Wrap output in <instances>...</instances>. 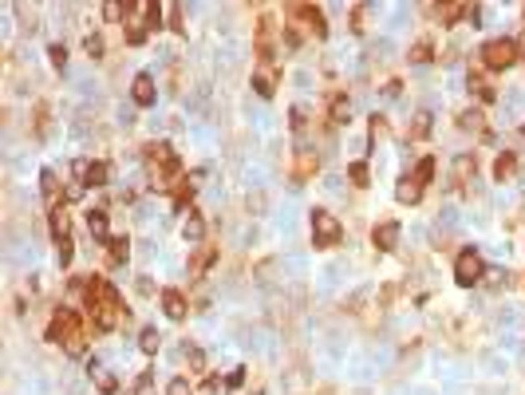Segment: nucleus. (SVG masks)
I'll return each mask as SVG.
<instances>
[{
    "label": "nucleus",
    "mask_w": 525,
    "mask_h": 395,
    "mask_svg": "<svg viewBox=\"0 0 525 395\" xmlns=\"http://www.w3.org/2000/svg\"><path fill=\"white\" fill-rule=\"evenodd\" d=\"M48 340L51 344H63L68 356H83L87 352V332H83V320H79L76 309H56L48 324Z\"/></svg>",
    "instance_id": "f257e3e1"
},
{
    "label": "nucleus",
    "mask_w": 525,
    "mask_h": 395,
    "mask_svg": "<svg viewBox=\"0 0 525 395\" xmlns=\"http://www.w3.org/2000/svg\"><path fill=\"white\" fill-rule=\"evenodd\" d=\"M482 63L490 71H506V68H514L521 56H517V40H506V36H498V40H486L482 43Z\"/></svg>",
    "instance_id": "f03ea898"
},
{
    "label": "nucleus",
    "mask_w": 525,
    "mask_h": 395,
    "mask_svg": "<svg viewBox=\"0 0 525 395\" xmlns=\"http://www.w3.org/2000/svg\"><path fill=\"white\" fill-rule=\"evenodd\" d=\"M340 237H344L340 217L328 214V210H312V245L316 250H332V245H340Z\"/></svg>",
    "instance_id": "7ed1b4c3"
},
{
    "label": "nucleus",
    "mask_w": 525,
    "mask_h": 395,
    "mask_svg": "<svg viewBox=\"0 0 525 395\" xmlns=\"http://www.w3.org/2000/svg\"><path fill=\"white\" fill-rule=\"evenodd\" d=\"M71 178L87 190H99L111 182V166L103 158H79V163H71Z\"/></svg>",
    "instance_id": "20e7f679"
},
{
    "label": "nucleus",
    "mask_w": 525,
    "mask_h": 395,
    "mask_svg": "<svg viewBox=\"0 0 525 395\" xmlns=\"http://www.w3.org/2000/svg\"><path fill=\"white\" fill-rule=\"evenodd\" d=\"M482 277H486V265H482V257H478L474 250H462L454 257V281L462 284V289H474V284H482Z\"/></svg>",
    "instance_id": "39448f33"
},
{
    "label": "nucleus",
    "mask_w": 525,
    "mask_h": 395,
    "mask_svg": "<svg viewBox=\"0 0 525 395\" xmlns=\"http://www.w3.org/2000/svg\"><path fill=\"white\" fill-rule=\"evenodd\" d=\"M288 20L297 28H305V32H316V36H328V20H324V12L316 9V4H288Z\"/></svg>",
    "instance_id": "423d86ee"
},
{
    "label": "nucleus",
    "mask_w": 525,
    "mask_h": 395,
    "mask_svg": "<svg viewBox=\"0 0 525 395\" xmlns=\"http://www.w3.org/2000/svg\"><path fill=\"white\" fill-rule=\"evenodd\" d=\"M257 56H261V63L277 60V20H272L269 12L257 20Z\"/></svg>",
    "instance_id": "0eeeda50"
},
{
    "label": "nucleus",
    "mask_w": 525,
    "mask_h": 395,
    "mask_svg": "<svg viewBox=\"0 0 525 395\" xmlns=\"http://www.w3.org/2000/svg\"><path fill=\"white\" fill-rule=\"evenodd\" d=\"M131 99H135L138 107H151L154 99H158V87H154L151 71H138V76H135V83H131Z\"/></svg>",
    "instance_id": "6e6552de"
},
{
    "label": "nucleus",
    "mask_w": 525,
    "mask_h": 395,
    "mask_svg": "<svg viewBox=\"0 0 525 395\" xmlns=\"http://www.w3.org/2000/svg\"><path fill=\"white\" fill-rule=\"evenodd\" d=\"M253 91L261 95V99H269V95L277 91V63H257L253 68Z\"/></svg>",
    "instance_id": "1a4fd4ad"
},
{
    "label": "nucleus",
    "mask_w": 525,
    "mask_h": 395,
    "mask_svg": "<svg viewBox=\"0 0 525 395\" xmlns=\"http://www.w3.org/2000/svg\"><path fill=\"white\" fill-rule=\"evenodd\" d=\"M48 230H51V241H56V245L71 237V217H68V206L48 210Z\"/></svg>",
    "instance_id": "9d476101"
},
{
    "label": "nucleus",
    "mask_w": 525,
    "mask_h": 395,
    "mask_svg": "<svg viewBox=\"0 0 525 395\" xmlns=\"http://www.w3.org/2000/svg\"><path fill=\"white\" fill-rule=\"evenodd\" d=\"M162 312H166L170 320H186V312H190V304H186V297H182L178 289H162Z\"/></svg>",
    "instance_id": "9b49d317"
},
{
    "label": "nucleus",
    "mask_w": 525,
    "mask_h": 395,
    "mask_svg": "<svg viewBox=\"0 0 525 395\" xmlns=\"http://www.w3.org/2000/svg\"><path fill=\"white\" fill-rule=\"evenodd\" d=\"M40 194H44V202H48V210L63 206V190H60L56 170H40Z\"/></svg>",
    "instance_id": "f8f14e48"
},
{
    "label": "nucleus",
    "mask_w": 525,
    "mask_h": 395,
    "mask_svg": "<svg viewBox=\"0 0 525 395\" xmlns=\"http://www.w3.org/2000/svg\"><path fill=\"white\" fill-rule=\"evenodd\" d=\"M372 245H375V250H383V253L395 250V245H399V222H379V225H375V230H372Z\"/></svg>",
    "instance_id": "ddd939ff"
},
{
    "label": "nucleus",
    "mask_w": 525,
    "mask_h": 395,
    "mask_svg": "<svg viewBox=\"0 0 525 395\" xmlns=\"http://www.w3.org/2000/svg\"><path fill=\"white\" fill-rule=\"evenodd\" d=\"M423 182L415 178V174H403V178H399V186H395V198L399 202H403V206H415L419 198H423Z\"/></svg>",
    "instance_id": "4468645a"
},
{
    "label": "nucleus",
    "mask_w": 525,
    "mask_h": 395,
    "mask_svg": "<svg viewBox=\"0 0 525 395\" xmlns=\"http://www.w3.org/2000/svg\"><path fill=\"white\" fill-rule=\"evenodd\" d=\"M431 12L442 20V24H458V20L470 16V4H462V0H450V4H431Z\"/></svg>",
    "instance_id": "2eb2a0df"
},
{
    "label": "nucleus",
    "mask_w": 525,
    "mask_h": 395,
    "mask_svg": "<svg viewBox=\"0 0 525 395\" xmlns=\"http://www.w3.org/2000/svg\"><path fill=\"white\" fill-rule=\"evenodd\" d=\"M146 36H151V20L127 12V43H131V48H138V43H146Z\"/></svg>",
    "instance_id": "dca6fc26"
},
{
    "label": "nucleus",
    "mask_w": 525,
    "mask_h": 395,
    "mask_svg": "<svg viewBox=\"0 0 525 395\" xmlns=\"http://www.w3.org/2000/svg\"><path fill=\"white\" fill-rule=\"evenodd\" d=\"M213 261H218V250H213V245H198L194 261H190V281H198V277H202Z\"/></svg>",
    "instance_id": "f3484780"
},
{
    "label": "nucleus",
    "mask_w": 525,
    "mask_h": 395,
    "mask_svg": "<svg viewBox=\"0 0 525 395\" xmlns=\"http://www.w3.org/2000/svg\"><path fill=\"white\" fill-rule=\"evenodd\" d=\"M182 237H186L190 245H202V241H205V217L198 214V210H190L186 225H182Z\"/></svg>",
    "instance_id": "a211bd4d"
},
{
    "label": "nucleus",
    "mask_w": 525,
    "mask_h": 395,
    "mask_svg": "<svg viewBox=\"0 0 525 395\" xmlns=\"http://www.w3.org/2000/svg\"><path fill=\"white\" fill-rule=\"evenodd\" d=\"M316 170H320V158H316V150H297V166H292V174L305 182V178H312Z\"/></svg>",
    "instance_id": "6ab92c4d"
},
{
    "label": "nucleus",
    "mask_w": 525,
    "mask_h": 395,
    "mask_svg": "<svg viewBox=\"0 0 525 395\" xmlns=\"http://www.w3.org/2000/svg\"><path fill=\"white\" fill-rule=\"evenodd\" d=\"M470 91L478 95V99H482V103H494V99H498V91H494V83L486 76H478V71H470Z\"/></svg>",
    "instance_id": "aec40b11"
},
{
    "label": "nucleus",
    "mask_w": 525,
    "mask_h": 395,
    "mask_svg": "<svg viewBox=\"0 0 525 395\" xmlns=\"http://www.w3.org/2000/svg\"><path fill=\"white\" fill-rule=\"evenodd\" d=\"M87 230L95 241H111L107 237V210H87Z\"/></svg>",
    "instance_id": "412c9836"
},
{
    "label": "nucleus",
    "mask_w": 525,
    "mask_h": 395,
    "mask_svg": "<svg viewBox=\"0 0 525 395\" xmlns=\"http://www.w3.org/2000/svg\"><path fill=\"white\" fill-rule=\"evenodd\" d=\"M170 202H174V210H186L190 202H194V182H190V178H182L178 186L170 190Z\"/></svg>",
    "instance_id": "4be33fe9"
},
{
    "label": "nucleus",
    "mask_w": 525,
    "mask_h": 395,
    "mask_svg": "<svg viewBox=\"0 0 525 395\" xmlns=\"http://www.w3.org/2000/svg\"><path fill=\"white\" fill-rule=\"evenodd\" d=\"M514 170H517V155H514V150H501V155H498V163H494V178H498V182H506Z\"/></svg>",
    "instance_id": "5701e85b"
},
{
    "label": "nucleus",
    "mask_w": 525,
    "mask_h": 395,
    "mask_svg": "<svg viewBox=\"0 0 525 395\" xmlns=\"http://www.w3.org/2000/svg\"><path fill=\"white\" fill-rule=\"evenodd\" d=\"M107 245H111V250H107V261H111V265H123V261L131 257V241H127V237H111Z\"/></svg>",
    "instance_id": "b1692460"
},
{
    "label": "nucleus",
    "mask_w": 525,
    "mask_h": 395,
    "mask_svg": "<svg viewBox=\"0 0 525 395\" xmlns=\"http://www.w3.org/2000/svg\"><path fill=\"white\" fill-rule=\"evenodd\" d=\"M347 107H352V103H347V95L336 91V95L328 99V119H332V123H347Z\"/></svg>",
    "instance_id": "393cba45"
},
{
    "label": "nucleus",
    "mask_w": 525,
    "mask_h": 395,
    "mask_svg": "<svg viewBox=\"0 0 525 395\" xmlns=\"http://www.w3.org/2000/svg\"><path fill=\"white\" fill-rule=\"evenodd\" d=\"M431 127H434V115H431V111H419L407 135H411V138H427V135H431Z\"/></svg>",
    "instance_id": "a878e982"
},
{
    "label": "nucleus",
    "mask_w": 525,
    "mask_h": 395,
    "mask_svg": "<svg viewBox=\"0 0 525 395\" xmlns=\"http://www.w3.org/2000/svg\"><path fill=\"white\" fill-rule=\"evenodd\" d=\"M458 127H462V130H486V119H482V111H478V107H470V111L458 115Z\"/></svg>",
    "instance_id": "bb28decb"
},
{
    "label": "nucleus",
    "mask_w": 525,
    "mask_h": 395,
    "mask_svg": "<svg viewBox=\"0 0 525 395\" xmlns=\"http://www.w3.org/2000/svg\"><path fill=\"white\" fill-rule=\"evenodd\" d=\"M158 344H162L158 328H143V336H138V348H143L146 356H158Z\"/></svg>",
    "instance_id": "cd10ccee"
},
{
    "label": "nucleus",
    "mask_w": 525,
    "mask_h": 395,
    "mask_svg": "<svg viewBox=\"0 0 525 395\" xmlns=\"http://www.w3.org/2000/svg\"><path fill=\"white\" fill-rule=\"evenodd\" d=\"M434 60V43L431 40H415V48H411V63H431Z\"/></svg>",
    "instance_id": "c85d7f7f"
},
{
    "label": "nucleus",
    "mask_w": 525,
    "mask_h": 395,
    "mask_svg": "<svg viewBox=\"0 0 525 395\" xmlns=\"http://www.w3.org/2000/svg\"><path fill=\"white\" fill-rule=\"evenodd\" d=\"M83 48H87V56H91V60H103V52H107V43H103L99 32H87L83 36Z\"/></svg>",
    "instance_id": "c756f323"
},
{
    "label": "nucleus",
    "mask_w": 525,
    "mask_h": 395,
    "mask_svg": "<svg viewBox=\"0 0 525 395\" xmlns=\"http://www.w3.org/2000/svg\"><path fill=\"white\" fill-rule=\"evenodd\" d=\"M474 155H462V158H458V163H454V182H466V178H470V174H474Z\"/></svg>",
    "instance_id": "7c9ffc66"
},
{
    "label": "nucleus",
    "mask_w": 525,
    "mask_h": 395,
    "mask_svg": "<svg viewBox=\"0 0 525 395\" xmlns=\"http://www.w3.org/2000/svg\"><path fill=\"white\" fill-rule=\"evenodd\" d=\"M123 16H127V4H119V0H107V4H103V20H111V24H119Z\"/></svg>",
    "instance_id": "2f4dec72"
},
{
    "label": "nucleus",
    "mask_w": 525,
    "mask_h": 395,
    "mask_svg": "<svg viewBox=\"0 0 525 395\" xmlns=\"http://www.w3.org/2000/svg\"><path fill=\"white\" fill-rule=\"evenodd\" d=\"M347 178L356 182V186H367V182H372V170H367V163H352L347 166Z\"/></svg>",
    "instance_id": "473e14b6"
},
{
    "label": "nucleus",
    "mask_w": 525,
    "mask_h": 395,
    "mask_svg": "<svg viewBox=\"0 0 525 395\" xmlns=\"http://www.w3.org/2000/svg\"><path fill=\"white\" fill-rule=\"evenodd\" d=\"M352 32H367V4H356V9H352Z\"/></svg>",
    "instance_id": "72a5a7b5"
},
{
    "label": "nucleus",
    "mask_w": 525,
    "mask_h": 395,
    "mask_svg": "<svg viewBox=\"0 0 525 395\" xmlns=\"http://www.w3.org/2000/svg\"><path fill=\"white\" fill-rule=\"evenodd\" d=\"M166 16H170V28L178 36H186V24H182V4H166Z\"/></svg>",
    "instance_id": "f704fd0d"
},
{
    "label": "nucleus",
    "mask_w": 525,
    "mask_h": 395,
    "mask_svg": "<svg viewBox=\"0 0 525 395\" xmlns=\"http://www.w3.org/2000/svg\"><path fill=\"white\" fill-rule=\"evenodd\" d=\"M166 395H194V387H190L186 376H178V379H170L166 384Z\"/></svg>",
    "instance_id": "c9c22d12"
},
{
    "label": "nucleus",
    "mask_w": 525,
    "mask_h": 395,
    "mask_svg": "<svg viewBox=\"0 0 525 395\" xmlns=\"http://www.w3.org/2000/svg\"><path fill=\"white\" fill-rule=\"evenodd\" d=\"M48 60H51V68H63V63H68V48H63V43H51Z\"/></svg>",
    "instance_id": "e433bc0d"
},
{
    "label": "nucleus",
    "mask_w": 525,
    "mask_h": 395,
    "mask_svg": "<svg viewBox=\"0 0 525 395\" xmlns=\"http://www.w3.org/2000/svg\"><path fill=\"white\" fill-rule=\"evenodd\" d=\"M482 284H486V289H501V284H506V273H501V269H486Z\"/></svg>",
    "instance_id": "4c0bfd02"
},
{
    "label": "nucleus",
    "mask_w": 525,
    "mask_h": 395,
    "mask_svg": "<svg viewBox=\"0 0 525 395\" xmlns=\"http://www.w3.org/2000/svg\"><path fill=\"white\" fill-rule=\"evenodd\" d=\"M186 360H190V368H194V371H205V352H202V348H186Z\"/></svg>",
    "instance_id": "58836bf2"
},
{
    "label": "nucleus",
    "mask_w": 525,
    "mask_h": 395,
    "mask_svg": "<svg viewBox=\"0 0 525 395\" xmlns=\"http://www.w3.org/2000/svg\"><path fill=\"white\" fill-rule=\"evenodd\" d=\"M56 250H60V265L68 269V265H71V257H76V245H71V237H68V241H60Z\"/></svg>",
    "instance_id": "ea45409f"
},
{
    "label": "nucleus",
    "mask_w": 525,
    "mask_h": 395,
    "mask_svg": "<svg viewBox=\"0 0 525 395\" xmlns=\"http://www.w3.org/2000/svg\"><path fill=\"white\" fill-rule=\"evenodd\" d=\"M221 391H225V384H221V376H210V379L202 384V395H221Z\"/></svg>",
    "instance_id": "a19ab883"
},
{
    "label": "nucleus",
    "mask_w": 525,
    "mask_h": 395,
    "mask_svg": "<svg viewBox=\"0 0 525 395\" xmlns=\"http://www.w3.org/2000/svg\"><path fill=\"white\" fill-rule=\"evenodd\" d=\"M36 130H40V135H48V103L36 107Z\"/></svg>",
    "instance_id": "79ce46f5"
},
{
    "label": "nucleus",
    "mask_w": 525,
    "mask_h": 395,
    "mask_svg": "<svg viewBox=\"0 0 525 395\" xmlns=\"http://www.w3.org/2000/svg\"><path fill=\"white\" fill-rule=\"evenodd\" d=\"M305 127H308V115H305V107H292V130L300 135Z\"/></svg>",
    "instance_id": "37998d69"
},
{
    "label": "nucleus",
    "mask_w": 525,
    "mask_h": 395,
    "mask_svg": "<svg viewBox=\"0 0 525 395\" xmlns=\"http://www.w3.org/2000/svg\"><path fill=\"white\" fill-rule=\"evenodd\" d=\"M241 384H245V368H233L225 376V387H241Z\"/></svg>",
    "instance_id": "c03bdc74"
},
{
    "label": "nucleus",
    "mask_w": 525,
    "mask_h": 395,
    "mask_svg": "<svg viewBox=\"0 0 525 395\" xmlns=\"http://www.w3.org/2000/svg\"><path fill=\"white\" fill-rule=\"evenodd\" d=\"M466 24H474V28H482V9H478V4H470V16H466Z\"/></svg>",
    "instance_id": "a18cd8bd"
},
{
    "label": "nucleus",
    "mask_w": 525,
    "mask_h": 395,
    "mask_svg": "<svg viewBox=\"0 0 525 395\" xmlns=\"http://www.w3.org/2000/svg\"><path fill=\"white\" fill-rule=\"evenodd\" d=\"M99 387H103V391L111 395V391H115V379H111V376H99Z\"/></svg>",
    "instance_id": "49530a36"
},
{
    "label": "nucleus",
    "mask_w": 525,
    "mask_h": 395,
    "mask_svg": "<svg viewBox=\"0 0 525 395\" xmlns=\"http://www.w3.org/2000/svg\"><path fill=\"white\" fill-rule=\"evenodd\" d=\"M517 56H521V60H525V32L517 36Z\"/></svg>",
    "instance_id": "de8ad7c7"
},
{
    "label": "nucleus",
    "mask_w": 525,
    "mask_h": 395,
    "mask_svg": "<svg viewBox=\"0 0 525 395\" xmlns=\"http://www.w3.org/2000/svg\"><path fill=\"white\" fill-rule=\"evenodd\" d=\"M521 135H525V127H521Z\"/></svg>",
    "instance_id": "09e8293b"
},
{
    "label": "nucleus",
    "mask_w": 525,
    "mask_h": 395,
    "mask_svg": "<svg viewBox=\"0 0 525 395\" xmlns=\"http://www.w3.org/2000/svg\"><path fill=\"white\" fill-rule=\"evenodd\" d=\"M253 395H261V391H253Z\"/></svg>",
    "instance_id": "8fccbe9b"
}]
</instances>
